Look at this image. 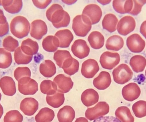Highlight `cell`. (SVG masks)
I'll list each match as a JSON object with an SVG mask.
<instances>
[{
    "label": "cell",
    "instance_id": "obj_2",
    "mask_svg": "<svg viewBox=\"0 0 146 122\" xmlns=\"http://www.w3.org/2000/svg\"><path fill=\"white\" fill-rule=\"evenodd\" d=\"M31 28L28 20L24 16H18L13 19L10 25V31L17 38L21 39L27 36Z\"/></svg>",
    "mask_w": 146,
    "mask_h": 122
},
{
    "label": "cell",
    "instance_id": "obj_22",
    "mask_svg": "<svg viewBox=\"0 0 146 122\" xmlns=\"http://www.w3.org/2000/svg\"><path fill=\"white\" fill-rule=\"evenodd\" d=\"M112 6L115 11L118 13L124 14L129 13L132 11L133 6V1H113Z\"/></svg>",
    "mask_w": 146,
    "mask_h": 122
},
{
    "label": "cell",
    "instance_id": "obj_39",
    "mask_svg": "<svg viewBox=\"0 0 146 122\" xmlns=\"http://www.w3.org/2000/svg\"><path fill=\"white\" fill-rule=\"evenodd\" d=\"M19 43L18 40L11 36H8L3 39V46L5 50L10 52H13L18 48Z\"/></svg>",
    "mask_w": 146,
    "mask_h": 122
},
{
    "label": "cell",
    "instance_id": "obj_20",
    "mask_svg": "<svg viewBox=\"0 0 146 122\" xmlns=\"http://www.w3.org/2000/svg\"><path fill=\"white\" fill-rule=\"evenodd\" d=\"M55 36L59 39L61 48H68L74 39L72 33L68 29L58 31L55 33Z\"/></svg>",
    "mask_w": 146,
    "mask_h": 122
},
{
    "label": "cell",
    "instance_id": "obj_42",
    "mask_svg": "<svg viewBox=\"0 0 146 122\" xmlns=\"http://www.w3.org/2000/svg\"><path fill=\"white\" fill-rule=\"evenodd\" d=\"M31 73L28 67H18L15 69L14 72V76L17 81H19L22 77L28 76L31 77Z\"/></svg>",
    "mask_w": 146,
    "mask_h": 122
},
{
    "label": "cell",
    "instance_id": "obj_46",
    "mask_svg": "<svg viewBox=\"0 0 146 122\" xmlns=\"http://www.w3.org/2000/svg\"><path fill=\"white\" fill-rule=\"evenodd\" d=\"M9 26L8 23L4 25H0V37H3L8 33Z\"/></svg>",
    "mask_w": 146,
    "mask_h": 122
},
{
    "label": "cell",
    "instance_id": "obj_19",
    "mask_svg": "<svg viewBox=\"0 0 146 122\" xmlns=\"http://www.w3.org/2000/svg\"><path fill=\"white\" fill-rule=\"evenodd\" d=\"M99 96L98 92L92 88L85 90L82 93L81 99L85 106L90 107L97 103L99 101Z\"/></svg>",
    "mask_w": 146,
    "mask_h": 122
},
{
    "label": "cell",
    "instance_id": "obj_36",
    "mask_svg": "<svg viewBox=\"0 0 146 122\" xmlns=\"http://www.w3.org/2000/svg\"><path fill=\"white\" fill-rule=\"evenodd\" d=\"M14 60L18 64H27L32 60L33 56L27 55L23 53L21 47H18L15 51Z\"/></svg>",
    "mask_w": 146,
    "mask_h": 122
},
{
    "label": "cell",
    "instance_id": "obj_13",
    "mask_svg": "<svg viewBox=\"0 0 146 122\" xmlns=\"http://www.w3.org/2000/svg\"><path fill=\"white\" fill-rule=\"evenodd\" d=\"M99 69V66L97 61L94 59H88L82 63L81 71L85 78L90 79L93 78Z\"/></svg>",
    "mask_w": 146,
    "mask_h": 122
},
{
    "label": "cell",
    "instance_id": "obj_38",
    "mask_svg": "<svg viewBox=\"0 0 146 122\" xmlns=\"http://www.w3.org/2000/svg\"><path fill=\"white\" fill-rule=\"evenodd\" d=\"M23 121V115L16 110L8 111L3 118L4 122H22Z\"/></svg>",
    "mask_w": 146,
    "mask_h": 122
},
{
    "label": "cell",
    "instance_id": "obj_28",
    "mask_svg": "<svg viewBox=\"0 0 146 122\" xmlns=\"http://www.w3.org/2000/svg\"><path fill=\"white\" fill-rule=\"evenodd\" d=\"M123 39L118 35H113L110 37L106 44V49L113 51H119L123 48Z\"/></svg>",
    "mask_w": 146,
    "mask_h": 122
},
{
    "label": "cell",
    "instance_id": "obj_47",
    "mask_svg": "<svg viewBox=\"0 0 146 122\" xmlns=\"http://www.w3.org/2000/svg\"><path fill=\"white\" fill-rule=\"evenodd\" d=\"M140 32L146 39V20L141 24L140 28Z\"/></svg>",
    "mask_w": 146,
    "mask_h": 122
},
{
    "label": "cell",
    "instance_id": "obj_40",
    "mask_svg": "<svg viewBox=\"0 0 146 122\" xmlns=\"http://www.w3.org/2000/svg\"><path fill=\"white\" fill-rule=\"evenodd\" d=\"M72 56L70 52L68 50H58L54 54V59L57 65L61 68L64 61Z\"/></svg>",
    "mask_w": 146,
    "mask_h": 122
},
{
    "label": "cell",
    "instance_id": "obj_29",
    "mask_svg": "<svg viewBox=\"0 0 146 122\" xmlns=\"http://www.w3.org/2000/svg\"><path fill=\"white\" fill-rule=\"evenodd\" d=\"M42 45L44 49L47 52H55L60 47V42L55 36H47L43 40Z\"/></svg>",
    "mask_w": 146,
    "mask_h": 122
},
{
    "label": "cell",
    "instance_id": "obj_18",
    "mask_svg": "<svg viewBox=\"0 0 146 122\" xmlns=\"http://www.w3.org/2000/svg\"><path fill=\"white\" fill-rule=\"evenodd\" d=\"M111 82V77L110 73L104 71L100 72L98 76L94 80L93 84L98 90H104L110 87Z\"/></svg>",
    "mask_w": 146,
    "mask_h": 122
},
{
    "label": "cell",
    "instance_id": "obj_12",
    "mask_svg": "<svg viewBox=\"0 0 146 122\" xmlns=\"http://www.w3.org/2000/svg\"><path fill=\"white\" fill-rule=\"evenodd\" d=\"M82 14L87 16L90 19L92 25H94L99 22L102 17V11L98 5L90 4L84 8Z\"/></svg>",
    "mask_w": 146,
    "mask_h": 122
},
{
    "label": "cell",
    "instance_id": "obj_15",
    "mask_svg": "<svg viewBox=\"0 0 146 122\" xmlns=\"http://www.w3.org/2000/svg\"><path fill=\"white\" fill-rule=\"evenodd\" d=\"M48 32L46 23L42 20H36L31 25L30 34L31 37L37 40H40Z\"/></svg>",
    "mask_w": 146,
    "mask_h": 122
},
{
    "label": "cell",
    "instance_id": "obj_33",
    "mask_svg": "<svg viewBox=\"0 0 146 122\" xmlns=\"http://www.w3.org/2000/svg\"><path fill=\"white\" fill-rule=\"evenodd\" d=\"M46 100L50 106L54 108H58L64 104L65 96L64 93L57 92L53 95H47Z\"/></svg>",
    "mask_w": 146,
    "mask_h": 122
},
{
    "label": "cell",
    "instance_id": "obj_17",
    "mask_svg": "<svg viewBox=\"0 0 146 122\" xmlns=\"http://www.w3.org/2000/svg\"><path fill=\"white\" fill-rule=\"evenodd\" d=\"M0 88L5 95L13 96L16 93L15 83L10 76H5L0 80Z\"/></svg>",
    "mask_w": 146,
    "mask_h": 122
},
{
    "label": "cell",
    "instance_id": "obj_44",
    "mask_svg": "<svg viewBox=\"0 0 146 122\" xmlns=\"http://www.w3.org/2000/svg\"><path fill=\"white\" fill-rule=\"evenodd\" d=\"M34 5L38 8L40 9H44L46 8L51 2L52 1H32Z\"/></svg>",
    "mask_w": 146,
    "mask_h": 122
},
{
    "label": "cell",
    "instance_id": "obj_37",
    "mask_svg": "<svg viewBox=\"0 0 146 122\" xmlns=\"http://www.w3.org/2000/svg\"><path fill=\"white\" fill-rule=\"evenodd\" d=\"M132 110L135 116L138 118H142L146 116V101H137L133 105Z\"/></svg>",
    "mask_w": 146,
    "mask_h": 122
},
{
    "label": "cell",
    "instance_id": "obj_3",
    "mask_svg": "<svg viewBox=\"0 0 146 122\" xmlns=\"http://www.w3.org/2000/svg\"><path fill=\"white\" fill-rule=\"evenodd\" d=\"M92 26L90 19L84 15H76L73 20L72 29L78 36H86L91 30Z\"/></svg>",
    "mask_w": 146,
    "mask_h": 122
},
{
    "label": "cell",
    "instance_id": "obj_21",
    "mask_svg": "<svg viewBox=\"0 0 146 122\" xmlns=\"http://www.w3.org/2000/svg\"><path fill=\"white\" fill-rule=\"evenodd\" d=\"M21 49L25 54L33 56L37 54L39 46L36 41H33L31 38H27L22 41Z\"/></svg>",
    "mask_w": 146,
    "mask_h": 122
},
{
    "label": "cell",
    "instance_id": "obj_50",
    "mask_svg": "<svg viewBox=\"0 0 146 122\" xmlns=\"http://www.w3.org/2000/svg\"><path fill=\"white\" fill-rule=\"evenodd\" d=\"M3 114V109L2 105L0 103V119L2 117Z\"/></svg>",
    "mask_w": 146,
    "mask_h": 122
},
{
    "label": "cell",
    "instance_id": "obj_9",
    "mask_svg": "<svg viewBox=\"0 0 146 122\" xmlns=\"http://www.w3.org/2000/svg\"><path fill=\"white\" fill-rule=\"evenodd\" d=\"M145 40L137 33L130 35L127 39V47L132 53H141L145 49Z\"/></svg>",
    "mask_w": 146,
    "mask_h": 122
},
{
    "label": "cell",
    "instance_id": "obj_14",
    "mask_svg": "<svg viewBox=\"0 0 146 122\" xmlns=\"http://www.w3.org/2000/svg\"><path fill=\"white\" fill-rule=\"evenodd\" d=\"M73 54L80 59L87 57L90 53V48L86 42L83 39L76 40L71 48Z\"/></svg>",
    "mask_w": 146,
    "mask_h": 122
},
{
    "label": "cell",
    "instance_id": "obj_11",
    "mask_svg": "<svg viewBox=\"0 0 146 122\" xmlns=\"http://www.w3.org/2000/svg\"><path fill=\"white\" fill-rule=\"evenodd\" d=\"M54 82L57 87V92L65 93L70 91L72 88L74 82L71 77L66 76L63 74H60L54 79Z\"/></svg>",
    "mask_w": 146,
    "mask_h": 122
},
{
    "label": "cell",
    "instance_id": "obj_31",
    "mask_svg": "<svg viewBox=\"0 0 146 122\" xmlns=\"http://www.w3.org/2000/svg\"><path fill=\"white\" fill-rule=\"evenodd\" d=\"M116 117L121 122H134V117L130 109L126 106L118 107L115 112Z\"/></svg>",
    "mask_w": 146,
    "mask_h": 122
},
{
    "label": "cell",
    "instance_id": "obj_41",
    "mask_svg": "<svg viewBox=\"0 0 146 122\" xmlns=\"http://www.w3.org/2000/svg\"><path fill=\"white\" fill-rule=\"evenodd\" d=\"M23 6L22 1H12L9 6L3 7L8 13L11 14H16L20 12Z\"/></svg>",
    "mask_w": 146,
    "mask_h": 122
},
{
    "label": "cell",
    "instance_id": "obj_52",
    "mask_svg": "<svg viewBox=\"0 0 146 122\" xmlns=\"http://www.w3.org/2000/svg\"><path fill=\"white\" fill-rule=\"evenodd\" d=\"M145 76H146V70H145Z\"/></svg>",
    "mask_w": 146,
    "mask_h": 122
},
{
    "label": "cell",
    "instance_id": "obj_27",
    "mask_svg": "<svg viewBox=\"0 0 146 122\" xmlns=\"http://www.w3.org/2000/svg\"><path fill=\"white\" fill-rule=\"evenodd\" d=\"M118 20L116 16L113 14H107L105 15L102 21L103 29L110 32H113L116 30Z\"/></svg>",
    "mask_w": 146,
    "mask_h": 122
},
{
    "label": "cell",
    "instance_id": "obj_34",
    "mask_svg": "<svg viewBox=\"0 0 146 122\" xmlns=\"http://www.w3.org/2000/svg\"><path fill=\"white\" fill-rule=\"evenodd\" d=\"M40 90L42 93L52 95L57 92V87L54 82L50 80H44L41 82Z\"/></svg>",
    "mask_w": 146,
    "mask_h": 122
},
{
    "label": "cell",
    "instance_id": "obj_23",
    "mask_svg": "<svg viewBox=\"0 0 146 122\" xmlns=\"http://www.w3.org/2000/svg\"><path fill=\"white\" fill-rule=\"evenodd\" d=\"M75 117V112L72 107L66 105L60 109L57 114L59 122H72Z\"/></svg>",
    "mask_w": 146,
    "mask_h": 122
},
{
    "label": "cell",
    "instance_id": "obj_43",
    "mask_svg": "<svg viewBox=\"0 0 146 122\" xmlns=\"http://www.w3.org/2000/svg\"><path fill=\"white\" fill-rule=\"evenodd\" d=\"M133 9L129 14L134 16H136L138 15L141 12L142 7L146 3V1L134 0L133 1Z\"/></svg>",
    "mask_w": 146,
    "mask_h": 122
},
{
    "label": "cell",
    "instance_id": "obj_1",
    "mask_svg": "<svg viewBox=\"0 0 146 122\" xmlns=\"http://www.w3.org/2000/svg\"><path fill=\"white\" fill-rule=\"evenodd\" d=\"M48 19L52 22L56 28L66 27L71 21L70 15L59 4H54L47 9L46 13Z\"/></svg>",
    "mask_w": 146,
    "mask_h": 122
},
{
    "label": "cell",
    "instance_id": "obj_45",
    "mask_svg": "<svg viewBox=\"0 0 146 122\" xmlns=\"http://www.w3.org/2000/svg\"><path fill=\"white\" fill-rule=\"evenodd\" d=\"M93 122H121L116 117L113 116H105L99 117Z\"/></svg>",
    "mask_w": 146,
    "mask_h": 122
},
{
    "label": "cell",
    "instance_id": "obj_7",
    "mask_svg": "<svg viewBox=\"0 0 146 122\" xmlns=\"http://www.w3.org/2000/svg\"><path fill=\"white\" fill-rule=\"evenodd\" d=\"M136 21L133 17L127 15L122 18L117 26V32L120 35L127 36L134 30Z\"/></svg>",
    "mask_w": 146,
    "mask_h": 122
},
{
    "label": "cell",
    "instance_id": "obj_32",
    "mask_svg": "<svg viewBox=\"0 0 146 122\" xmlns=\"http://www.w3.org/2000/svg\"><path fill=\"white\" fill-rule=\"evenodd\" d=\"M55 117L54 111L48 108H44L35 116L36 122H51Z\"/></svg>",
    "mask_w": 146,
    "mask_h": 122
},
{
    "label": "cell",
    "instance_id": "obj_51",
    "mask_svg": "<svg viewBox=\"0 0 146 122\" xmlns=\"http://www.w3.org/2000/svg\"><path fill=\"white\" fill-rule=\"evenodd\" d=\"M1 92H0V101H1Z\"/></svg>",
    "mask_w": 146,
    "mask_h": 122
},
{
    "label": "cell",
    "instance_id": "obj_25",
    "mask_svg": "<svg viewBox=\"0 0 146 122\" xmlns=\"http://www.w3.org/2000/svg\"><path fill=\"white\" fill-rule=\"evenodd\" d=\"M39 71L41 74L44 77L50 78L56 73V67L52 61L45 60L40 64Z\"/></svg>",
    "mask_w": 146,
    "mask_h": 122
},
{
    "label": "cell",
    "instance_id": "obj_35",
    "mask_svg": "<svg viewBox=\"0 0 146 122\" xmlns=\"http://www.w3.org/2000/svg\"><path fill=\"white\" fill-rule=\"evenodd\" d=\"M12 61L11 53L3 48H0V68H7L11 65Z\"/></svg>",
    "mask_w": 146,
    "mask_h": 122
},
{
    "label": "cell",
    "instance_id": "obj_49",
    "mask_svg": "<svg viewBox=\"0 0 146 122\" xmlns=\"http://www.w3.org/2000/svg\"><path fill=\"white\" fill-rule=\"evenodd\" d=\"M74 122H88L87 119L85 117H80L77 118Z\"/></svg>",
    "mask_w": 146,
    "mask_h": 122
},
{
    "label": "cell",
    "instance_id": "obj_8",
    "mask_svg": "<svg viewBox=\"0 0 146 122\" xmlns=\"http://www.w3.org/2000/svg\"><path fill=\"white\" fill-rule=\"evenodd\" d=\"M120 60V56L118 53L106 51L101 55L100 62L102 68L112 70L119 63Z\"/></svg>",
    "mask_w": 146,
    "mask_h": 122
},
{
    "label": "cell",
    "instance_id": "obj_48",
    "mask_svg": "<svg viewBox=\"0 0 146 122\" xmlns=\"http://www.w3.org/2000/svg\"><path fill=\"white\" fill-rule=\"evenodd\" d=\"M8 23L7 18L4 15L3 11L0 9V25H3Z\"/></svg>",
    "mask_w": 146,
    "mask_h": 122
},
{
    "label": "cell",
    "instance_id": "obj_4",
    "mask_svg": "<svg viewBox=\"0 0 146 122\" xmlns=\"http://www.w3.org/2000/svg\"><path fill=\"white\" fill-rule=\"evenodd\" d=\"M114 81L119 85H123L133 78V73L127 64H121L114 69L112 71Z\"/></svg>",
    "mask_w": 146,
    "mask_h": 122
},
{
    "label": "cell",
    "instance_id": "obj_30",
    "mask_svg": "<svg viewBox=\"0 0 146 122\" xmlns=\"http://www.w3.org/2000/svg\"><path fill=\"white\" fill-rule=\"evenodd\" d=\"M129 64L135 73L143 72L146 66V59L141 55L133 56L129 61Z\"/></svg>",
    "mask_w": 146,
    "mask_h": 122
},
{
    "label": "cell",
    "instance_id": "obj_6",
    "mask_svg": "<svg viewBox=\"0 0 146 122\" xmlns=\"http://www.w3.org/2000/svg\"><path fill=\"white\" fill-rule=\"evenodd\" d=\"M110 106L106 102H100L92 108H88L85 112V116L89 121L96 120L109 113Z\"/></svg>",
    "mask_w": 146,
    "mask_h": 122
},
{
    "label": "cell",
    "instance_id": "obj_26",
    "mask_svg": "<svg viewBox=\"0 0 146 122\" xmlns=\"http://www.w3.org/2000/svg\"><path fill=\"white\" fill-rule=\"evenodd\" d=\"M88 40L91 47L94 49H100L104 44V37L98 31H93L90 33Z\"/></svg>",
    "mask_w": 146,
    "mask_h": 122
},
{
    "label": "cell",
    "instance_id": "obj_10",
    "mask_svg": "<svg viewBox=\"0 0 146 122\" xmlns=\"http://www.w3.org/2000/svg\"><path fill=\"white\" fill-rule=\"evenodd\" d=\"M140 88L138 84L131 82L123 87L122 90V94L123 98L127 101L133 102L140 96Z\"/></svg>",
    "mask_w": 146,
    "mask_h": 122
},
{
    "label": "cell",
    "instance_id": "obj_5",
    "mask_svg": "<svg viewBox=\"0 0 146 122\" xmlns=\"http://www.w3.org/2000/svg\"><path fill=\"white\" fill-rule=\"evenodd\" d=\"M18 89L23 95H34L38 91V84L35 80L25 76L18 81Z\"/></svg>",
    "mask_w": 146,
    "mask_h": 122
},
{
    "label": "cell",
    "instance_id": "obj_24",
    "mask_svg": "<svg viewBox=\"0 0 146 122\" xmlns=\"http://www.w3.org/2000/svg\"><path fill=\"white\" fill-rule=\"evenodd\" d=\"M80 64L78 60L72 57L66 59L62 64V68L69 76H72L79 70Z\"/></svg>",
    "mask_w": 146,
    "mask_h": 122
},
{
    "label": "cell",
    "instance_id": "obj_16",
    "mask_svg": "<svg viewBox=\"0 0 146 122\" xmlns=\"http://www.w3.org/2000/svg\"><path fill=\"white\" fill-rule=\"evenodd\" d=\"M38 109V103L35 99L27 97L21 101L20 109L25 115L31 116L35 114Z\"/></svg>",
    "mask_w": 146,
    "mask_h": 122
}]
</instances>
